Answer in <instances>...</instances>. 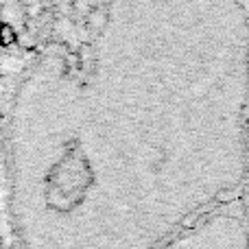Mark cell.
Masks as SVG:
<instances>
[{
	"mask_svg": "<svg viewBox=\"0 0 249 249\" xmlns=\"http://www.w3.org/2000/svg\"><path fill=\"white\" fill-rule=\"evenodd\" d=\"M160 249H249V216L243 199H228L203 212Z\"/></svg>",
	"mask_w": 249,
	"mask_h": 249,
	"instance_id": "obj_1",
	"label": "cell"
}]
</instances>
